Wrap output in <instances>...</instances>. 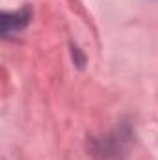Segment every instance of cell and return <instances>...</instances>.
<instances>
[{
    "label": "cell",
    "instance_id": "obj_1",
    "mask_svg": "<svg viewBox=\"0 0 158 160\" xmlns=\"http://www.w3.org/2000/svg\"><path fill=\"white\" fill-rule=\"evenodd\" d=\"M30 21V9L24 8L21 11H15V13H4L2 15V34L6 38H9L11 34L22 30Z\"/></svg>",
    "mask_w": 158,
    "mask_h": 160
}]
</instances>
